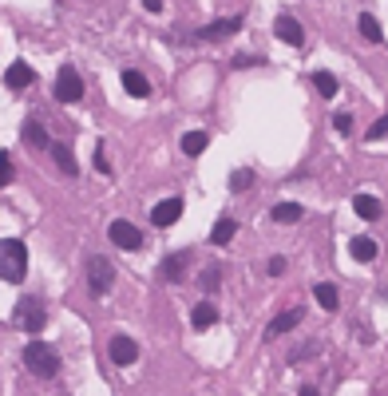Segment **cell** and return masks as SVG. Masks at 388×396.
<instances>
[{"label": "cell", "mask_w": 388, "mask_h": 396, "mask_svg": "<svg viewBox=\"0 0 388 396\" xmlns=\"http://www.w3.org/2000/svg\"><path fill=\"white\" fill-rule=\"evenodd\" d=\"M250 183H254V171H234L230 174V190H246Z\"/></svg>", "instance_id": "obj_26"}, {"label": "cell", "mask_w": 388, "mask_h": 396, "mask_svg": "<svg viewBox=\"0 0 388 396\" xmlns=\"http://www.w3.org/2000/svg\"><path fill=\"white\" fill-rule=\"evenodd\" d=\"M32 79H36V72H32V68H28L24 60H16L13 68H8V72H4V84L13 87V91H24V87L32 84Z\"/></svg>", "instance_id": "obj_11"}, {"label": "cell", "mask_w": 388, "mask_h": 396, "mask_svg": "<svg viewBox=\"0 0 388 396\" xmlns=\"http://www.w3.org/2000/svg\"><path fill=\"white\" fill-rule=\"evenodd\" d=\"M123 87H127V96H135V99H147V96H151V84H147V75H143V72H135V68H127V72H123Z\"/></svg>", "instance_id": "obj_13"}, {"label": "cell", "mask_w": 388, "mask_h": 396, "mask_svg": "<svg viewBox=\"0 0 388 396\" xmlns=\"http://www.w3.org/2000/svg\"><path fill=\"white\" fill-rule=\"evenodd\" d=\"M313 87H317V91H321L325 99H333V96H337V79H333L329 72H313Z\"/></svg>", "instance_id": "obj_24"}, {"label": "cell", "mask_w": 388, "mask_h": 396, "mask_svg": "<svg viewBox=\"0 0 388 396\" xmlns=\"http://www.w3.org/2000/svg\"><path fill=\"white\" fill-rule=\"evenodd\" d=\"M349 254H352V258H357V261H373L376 258V242H373V238H352V242H349Z\"/></svg>", "instance_id": "obj_19"}, {"label": "cell", "mask_w": 388, "mask_h": 396, "mask_svg": "<svg viewBox=\"0 0 388 396\" xmlns=\"http://www.w3.org/2000/svg\"><path fill=\"white\" fill-rule=\"evenodd\" d=\"M305 313L301 310H285V313H278V317H274V321H269V329H266V337H281V333H290L293 325L301 321Z\"/></svg>", "instance_id": "obj_14"}, {"label": "cell", "mask_w": 388, "mask_h": 396, "mask_svg": "<svg viewBox=\"0 0 388 396\" xmlns=\"http://www.w3.org/2000/svg\"><path fill=\"white\" fill-rule=\"evenodd\" d=\"M238 28H242V16H226V20H214V24L198 28L194 40H198V44H214V40H222V36H234Z\"/></svg>", "instance_id": "obj_6"}, {"label": "cell", "mask_w": 388, "mask_h": 396, "mask_svg": "<svg viewBox=\"0 0 388 396\" xmlns=\"http://www.w3.org/2000/svg\"><path fill=\"white\" fill-rule=\"evenodd\" d=\"M52 155H56V162H60V171L68 174V178H75V174H80V167H75V155H72V147H64V143H56V147H52Z\"/></svg>", "instance_id": "obj_21"}, {"label": "cell", "mask_w": 388, "mask_h": 396, "mask_svg": "<svg viewBox=\"0 0 388 396\" xmlns=\"http://www.w3.org/2000/svg\"><path fill=\"white\" fill-rule=\"evenodd\" d=\"M24 143H28V147H48L44 127H40V123H24Z\"/></svg>", "instance_id": "obj_25"}, {"label": "cell", "mask_w": 388, "mask_h": 396, "mask_svg": "<svg viewBox=\"0 0 388 396\" xmlns=\"http://www.w3.org/2000/svg\"><path fill=\"white\" fill-rule=\"evenodd\" d=\"M182 214V198H163L155 211H151V222L155 226H174Z\"/></svg>", "instance_id": "obj_10"}, {"label": "cell", "mask_w": 388, "mask_h": 396, "mask_svg": "<svg viewBox=\"0 0 388 396\" xmlns=\"http://www.w3.org/2000/svg\"><path fill=\"white\" fill-rule=\"evenodd\" d=\"M207 143H210L207 131H186V135H182V151H186V155H202Z\"/></svg>", "instance_id": "obj_22"}, {"label": "cell", "mask_w": 388, "mask_h": 396, "mask_svg": "<svg viewBox=\"0 0 388 396\" xmlns=\"http://www.w3.org/2000/svg\"><path fill=\"white\" fill-rule=\"evenodd\" d=\"M8 183H13V159L0 151V186H8Z\"/></svg>", "instance_id": "obj_28"}, {"label": "cell", "mask_w": 388, "mask_h": 396, "mask_svg": "<svg viewBox=\"0 0 388 396\" xmlns=\"http://www.w3.org/2000/svg\"><path fill=\"white\" fill-rule=\"evenodd\" d=\"M24 365H28L32 376H44V381L60 372V357H56V349H52L48 341H32V345L24 349Z\"/></svg>", "instance_id": "obj_2"}, {"label": "cell", "mask_w": 388, "mask_h": 396, "mask_svg": "<svg viewBox=\"0 0 388 396\" xmlns=\"http://www.w3.org/2000/svg\"><path fill=\"white\" fill-rule=\"evenodd\" d=\"M107 353H111V360L115 365H135L139 360V345H135L131 337H111V345H107Z\"/></svg>", "instance_id": "obj_9"}, {"label": "cell", "mask_w": 388, "mask_h": 396, "mask_svg": "<svg viewBox=\"0 0 388 396\" xmlns=\"http://www.w3.org/2000/svg\"><path fill=\"white\" fill-rule=\"evenodd\" d=\"M214 321H218V310H214L210 301H198V305H194V313H191V325L202 333V329H210Z\"/></svg>", "instance_id": "obj_15"}, {"label": "cell", "mask_w": 388, "mask_h": 396, "mask_svg": "<svg viewBox=\"0 0 388 396\" xmlns=\"http://www.w3.org/2000/svg\"><path fill=\"white\" fill-rule=\"evenodd\" d=\"M313 297H317V305H321V310H329V313H333V310L341 305L337 285H329V282H321V285H317V289H313Z\"/></svg>", "instance_id": "obj_20"}, {"label": "cell", "mask_w": 388, "mask_h": 396, "mask_svg": "<svg viewBox=\"0 0 388 396\" xmlns=\"http://www.w3.org/2000/svg\"><path fill=\"white\" fill-rule=\"evenodd\" d=\"M269 277H281V273H285V258H269Z\"/></svg>", "instance_id": "obj_30"}, {"label": "cell", "mask_w": 388, "mask_h": 396, "mask_svg": "<svg viewBox=\"0 0 388 396\" xmlns=\"http://www.w3.org/2000/svg\"><path fill=\"white\" fill-rule=\"evenodd\" d=\"M234 234H238V222L234 218H218L214 230H210V246H226V242H234Z\"/></svg>", "instance_id": "obj_16"}, {"label": "cell", "mask_w": 388, "mask_h": 396, "mask_svg": "<svg viewBox=\"0 0 388 396\" xmlns=\"http://www.w3.org/2000/svg\"><path fill=\"white\" fill-rule=\"evenodd\" d=\"M357 28H361V36L368 40V44H380V40H385V32H380V20H376L373 13H361V20H357Z\"/></svg>", "instance_id": "obj_17"}, {"label": "cell", "mask_w": 388, "mask_h": 396, "mask_svg": "<svg viewBox=\"0 0 388 396\" xmlns=\"http://www.w3.org/2000/svg\"><path fill=\"white\" fill-rule=\"evenodd\" d=\"M56 99H60V103H80V99H84V79H80V72L64 68V72L56 75Z\"/></svg>", "instance_id": "obj_5"}, {"label": "cell", "mask_w": 388, "mask_h": 396, "mask_svg": "<svg viewBox=\"0 0 388 396\" xmlns=\"http://www.w3.org/2000/svg\"><path fill=\"white\" fill-rule=\"evenodd\" d=\"M385 135H388V112L380 115L373 127H368V135H364V139H373V143H376V139H385Z\"/></svg>", "instance_id": "obj_27"}, {"label": "cell", "mask_w": 388, "mask_h": 396, "mask_svg": "<svg viewBox=\"0 0 388 396\" xmlns=\"http://www.w3.org/2000/svg\"><path fill=\"white\" fill-rule=\"evenodd\" d=\"M333 127H337V131H345V135H349V131H352V115H349V112H337V119H333Z\"/></svg>", "instance_id": "obj_29"}, {"label": "cell", "mask_w": 388, "mask_h": 396, "mask_svg": "<svg viewBox=\"0 0 388 396\" xmlns=\"http://www.w3.org/2000/svg\"><path fill=\"white\" fill-rule=\"evenodd\" d=\"M274 36L285 40L290 48H301L305 44V32H301V24H297L293 16H278V20H274Z\"/></svg>", "instance_id": "obj_8"}, {"label": "cell", "mask_w": 388, "mask_h": 396, "mask_svg": "<svg viewBox=\"0 0 388 396\" xmlns=\"http://www.w3.org/2000/svg\"><path fill=\"white\" fill-rule=\"evenodd\" d=\"M28 273V250L20 238H4L0 242V282H13L20 285Z\"/></svg>", "instance_id": "obj_1"}, {"label": "cell", "mask_w": 388, "mask_h": 396, "mask_svg": "<svg viewBox=\"0 0 388 396\" xmlns=\"http://www.w3.org/2000/svg\"><path fill=\"white\" fill-rule=\"evenodd\" d=\"M297 396H321V393H317L313 384H305V388H301V393H297Z\"/></svg>", "instance_id": "obj_32"}, {"label": "cell", "mask_w": 388, "mask_h": 396, "mask_svg": "<svg viewBox=\"0 0 388 396\" xmlns=\"http://www.w3.org/2000/svg\"><path fill=\"white\" fill-rule=\"evenodd\" d=\"M111 242H115L119 250H139V246H143V234H139V226H135V222L115 218V222H111Z\"/></svg>", "instance_id": "obj_7"}, {"label": "cell", "mask_w": 388, "mask_h": 396, "mask_svg": "<svg viewBox=\"0 0 388 396\" xmlns=\"http://www.w3.org/2000/svg\"><path fill=\"white\" fill-rule=\"evenodd\" d=\"M352 211L361 214L364 222H373V218H380V202H376L373 195H357L352 198Z\"/></svg>", "instance_id": "obj_18"}, {"label": "cell", "mask_w": 388, "mask_h": 396, "mask_svg": "<svg viewBox=\"0 0 388 396\" xmlns=\"http://www.w3.org/2000/svg\"><path fill=\"white\" fill-rule=\"evenodd\" d=\"M194 261V254L191 250H179V254H170L167 258V266H163V277H170V282H179L182 273H186V266Z\"/></svg>", "instance_id": "obj_12"}, {"label": "cell", "mask_w": 388, "mask_h": 396, "mask_svg": "<svg viewBox=\"0 0 388 396\" xmlns=\"http://www.w3.org/2000/svg\"><path fill=\"white\" fill-rule=\"evenodd\" d=\"M301 218V206L297 202H278L274 206V222H297Z\"/></svg>", "instance_id": "obj_23"}, {"label": "cell", "mask_w": 388, "mask_h": 396, "mask_svg": "<svg viewBox=\"0 0 388 396\" xmlns=\"http://www.w3.org/2000/svg\"><path fill=\"white\" fill-rule=\"evenodd\" d=\"M96 171H99V174H111L107 159H103V151H96Z\"/></svg>", "instance_id": "obj_31"}, {"label": "cell", "mask_w": 388, "mask_h": 396, "mask_svg": "<svg viewBox=\"0 0 388 396\" xmlns=\"http://www.w3.org/2000/svg\"><path fill=\"white\" fill-rule=\"evenodd\" d=\"M13 325L24 329V333H40V329L48 325V305H44L40 297H20V301H16V313H13Z\"/></svg>", "instance_id": "obj_3"}, {"label": "cell", "mask_w": 388, "mask_h": 396, "mask_svg": "<svg viewBox=\"0 0 388 396\" xmlns=\"http://www.w3.org/2000/svg\"><path fill=\"white\" fill-rule=\"evenodd\" d=\"M87 285H91V294L96 297H107L111 285H115V261L96 254V258L87 261Z\"/></svg>", "instance_id": "obj_4"}]
</instances>
